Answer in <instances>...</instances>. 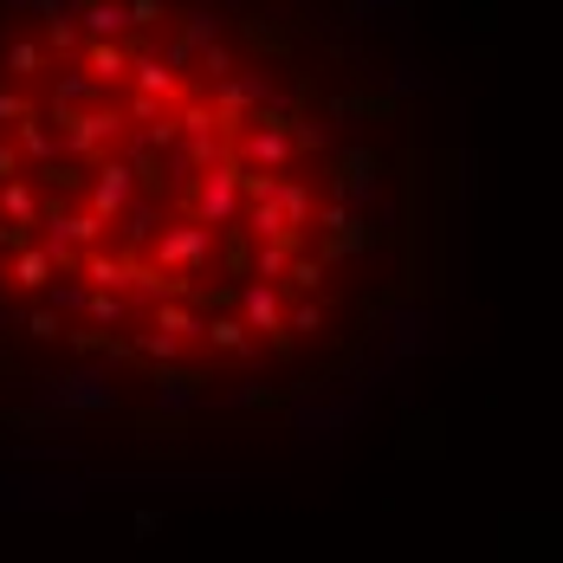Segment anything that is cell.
Listing matches in <instances>:
<instances>
[{"label":"cell","mask_w":563,"mask_h":563,"mask_svg":"<svg viewBox=\"0 0 563 563\" xmlns=\"http://www.w3.org/2000/svg\"><path fill=\"white\" fill-rule=\"evenodd\" d=\"M98 91H104V85H98V78L85 71V65H71V71L58 78V104H53V117H65V111H85V104H91Z\"/></svg>","instance_id":"obj_12"},{"label":"cell","mask_w":563,"mask_h":563,"mask_svg":"<svg viewBox=\"0 0 563 563\" xmlns=\"http://www.w3.org/2000/svg\"><path fill=\"white\" fill-rule=\"evenodd\" d=\"M26 331H33L40 343H46V338H65V324H58L53 305H33V311H26Z\"/></svg>","instance_id":"obj_18"},{"label":"cell","mask_w":563,"mask_h":563,"mask_svg":"<svg viewBox=\"0 0 563 563\" xmlns=\"http://www.w3.org/2000/svg\"><path fill=\"white\" fill-rule=\"evenodd\" d=\"M123 85H136V91H150V98H163V104H175V98H188V71H175L163 53H150L143 40H130V78Z\"/></svg>","instance_id":"obj_4"},{"label":"cell","mask_w":563,"mask_h":563,"mask_svg":"<svg viewBox=\"0 0 563 563\" xmlns=\"http://www.w3.org/2000/svg\"><path fill=\"white\" fill-rule=\"evenodd\" d=\"M0 221L13 227V240H33V227H40V188L26 175L0 181Z\"/></svg>","instance_id":"obj_5"},{"label":"cell","mask_w":563,"mask_h":563,"mask_svg":"<svg viewBox=\"0 0 563 563\" xmlns=\"http://www.w3.org/2000/svg\"><path fill=\"white\" fill-rule=\"evenodd\" d=\"M130 356H150V363H163V369H175L181 356H188V343L175 338V331H163V324H150V331H136V338L123 343Z\"/></svg>","instance_id":"obj_10"},{"label":"cell","mask_w":563,"mask_h":563,"mask_svg":"<svg viewBox=\"0 0 563 563\" xmlns=\"http://www.w3.org/2000/svg\"><path fill=\"white\" fill-rule=\"evenodd\" d=\"M13 150H20V156H26V163H53V130H46V123H40V111H26L20 117V123H13Z\"/></svg>","instance_id":"obj_11"},{"label":"cell","mask_w":563,"mask_h":563,"mask_svg":"<svg viewBox=\"0 0 563 563\" xmlns=\"http://www.w3.org/2000/svg\"><path fill=\"white\" fill-rule=\"evenodd\" d=\"M104 214H98V208H78V214H46V221H40V246H46V253H53L58 266H78V253H85V246H98V240H104Z\"/></svg>","instance_id":"obj_2"},{"label":"cell","mask_w":563,"mask_h":563,"mask_svg":"<svg viewBox=\"0 0 563 563\" xmlns=\"http://www.w3.org/2000/svg\"><path fill=\"white\" fill-rule=\"evenodd\" d=\"M58 130H65V150H71L78 163H98L104 150H117V143L130 136V130H123V111H91V104H85V111H65Z\"/></svg>","instance_id":"obj_1"},{"label":"cell","mask_w":563,"mask_h":563,"mask_svg":"<svg viewBox=\"0 0 563 563\" xmlns=\"http://www.w3.org/2000/svg\"><path fill=\"white\" fill-rule=\"evenodd\" d=\"M78 46H85V26H78V13H65V7H58L53 13V26H46V53H78Z\"/></svg>","instance_id":"obj_16"},{"label":"cell","mask_w":563,"mask_h":563,"mask_svg":"<svg viewBox=\"0 0 563 563\" xmlns=\"http://www.w3.org/2000/svg\"><path fill=\"white\" fill-rule=\"evenodd\" d=\"M78 65H85L98 85H123V78H130V33H123V40H85V46H78Z\"/></svg>","instance_id":"obj_7"},{"label":"cell","mask_w":563,"mask_h":563,"mask_svg":"<svg viewBox=\"0 0 563 563\" xmlns=\"http://www.w3.org/2000/svg\"><path fill=\"white\" fill-rule=\"evenodd\" d=\"M71 13H78L85 40H123V33H136L130 26V7H117V0H78Z\"/></svg>","instance_id":"obj_9"},{"label":"cell","mask_w":563,"mask_h":563,"mask_svg":"<svg viewBox=\"0 0 563 563\" xmlns=\"http://www.w3.org/2000/svg\"><path fill=\"white\" fill-rule=\"evenodd\" d=\"M123 7H130V26H136V33H150V26H163V20H169V7H163V0H123Z\"/></svg>","instance_id":"obj_17"},{"label":"cell","mask_w":563,"mask_h":563,"mask_svg":"<svg viewBox=\"0 0 563 563\" xmlns=\"http://www.w3.org/2000/svg\"><path fill=\"white\" fill-rule=\"evenodd\" d=\"M26 111H33V98H26V91H0V130H7V123H20Z\"/></svg>","instance_id":"obj_19"},{"label":"cell","mask_w":563,"mask_h":563,"mask_svg":"<svg viewBox=\"0 0 563 563\" xmlns=\"http://www.w3.org/2000/svg\"><path fill=\"white\" fill-rule=\"evenodd\" d=\"M20 163H26V156H20L13 143H0V181H7V175H20Z\"/></svg>","instance_id":"obj_20"},{"label":"cell","mask_w":563,"mask_h":563,"mask_svg":"<svg viewBox=\"0 0 563 563\" xmlns=\"http://www.w3.org/2000/svg\"><path fill=\"white\" fill-rule=\"evenodd\" d=\"M143 318H150V324H163V331H175L188 350H195L201 331H208V311H201L195 298H156V305H143Z\"/></svg>","instance_id":"obj_6"},{"label":"cell","mask_w":563,"mask_h":563,"mask_svg":"<svg viewBox=\"0 0 563 563\" xmlns=\"http://www.w3.org/2000/svg\"><path fill=\"white\" fill-rule=\"evenodd\" d=\"M130 201H136V163L111 156V163H98V169L85 175V208H98L104 221H117Z\"/></svg>","instance_id":"obj_3"},{"label":"cell","mask_w":563,"mask_h":563,"mask_svg":"<svg viewBox=\"0 0 563 563\" xmlns=\"http://www.w3.org/2000/svg\"><path fill=\"white\" fill-rule=\"evenodd\" d=\"M7 246H13V227L0 221V253H7Z\"/></svg>","instance_id":"obj_21"},{"label":"cell","mask_w":563,"mask_h":563,"mask_svg":"<svg viewBox=\"0 0 563 563\" xmlns=\"http://www.w3.org/2000/svg\"><path fill=\"white\" fill-rule=\"evenodd\" d=\"M123 318H130V298H123V291H104V285H91V298H85V324L117 331Z\"/></svg>","instance_id":"obj_13"},{"label":"cell","mask_w":563,"mask_h":563,"mask_svg":"<svg viewBox=\"0 0 563 563\" xmlns=\"http://www.w3.org/2000/svg\"><path fill=\"white\" fill-rule=\"evenodd\" d=\"M53 273H58V260L40 246V240H13V266H7V279L20 285V291H46Z\"/></svg>","instance_id":"obj_8"},{"label":"cell","mask_w":563,"mask_h":563,"mask_svg":"<svg viewBox=\"0 0 563 563\" xmlns=\"http://www.w3.org/2000/svg\"><path fill=\"white\" fill-rule=\"evenodd\" d=\"M71 273H78V266H71ZM85 298H91V285H71L65 273L46 279V305H53L58 318H85Z\"/></svg>","instance_id":"obj_14"},{"label":"cell","mask_w":563,"mask_h":563,"mask_svg":"<svg viewBox=\"0 0 563 563\" xmlns=\"http://www.w3.org/2000/svg\"><path fill=\"white\" fill-rule=\"evenodd\" d=\"M46 65H53V53H46L40 40H13V46H7V78H40Z\"/></svg>","instance_id":"obj_15"}]
</instances>
